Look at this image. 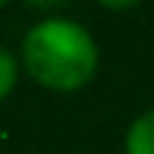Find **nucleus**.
<instances>
[{
    "instance_id": "2",
    "label": "nucleus",
    "mask_w": 154,
    "mask_h": 154,
    "mask_svg": "<svg viewBox=\"0 0 154 154\" xmlns=\"http://www.w3.org/2000/svg\"><path fill=\"white\" fill-rule=\"evenodd\" d=\"M126 154H154V110L142 113L135 123L129 126Z\"/></svg>"
},
{
    "instance_id": "3",
    "label": "nucleus",
    "mask_w": 154,
    "mask_h": 154,
    "mask_svg": "<svg viewBox=\"0 0 154 154\" xmlns=\"http://www.w3.org/2000/svg\"><path fill=\"white\" fill-rule=\"evenodd\" d=\"M16 72H19V69H16L13 54L6 51V47H0V101L13 91V85H16Z\"/></svg>"
},
{
    "instance_id": "1",
    "label": "nucleus",
    "mask_w": 154,
    "mask_h": 154,
    "mask_svg": "<svg viewBox=\"0 0 154 154\" xmlns=\"http://www.w3.org/2000/svg\"><path fill=\"white\" fill-rule=\"evenodd\" d=\"M22 57L29 75L54 91H75L97 72V44L72 19H44L32 25L22 41Z\"/></svg>"
}]
</instances>
